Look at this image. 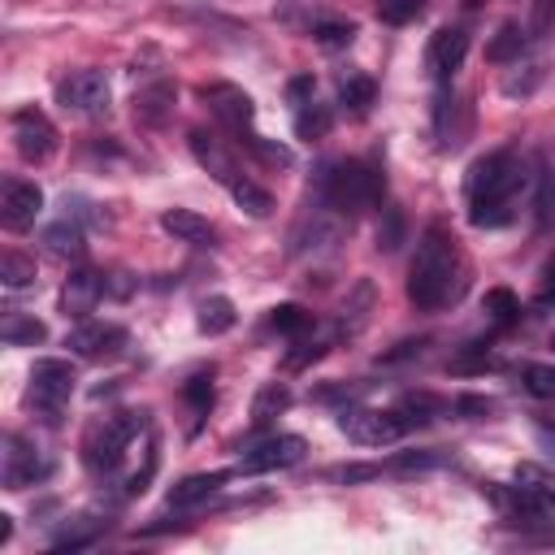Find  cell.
Returning a JSON list of instances; mask_svg holds the SVG:
<instances>
[{"label":"cell","mask_w":555,"mask_h":555,"mask_svg":"<svg viewBox=\"0 0 555 555\" xmlns=\"http://www.w3.org/2000/svg\"><path fill=\"white\" fill-rule=\"evenodd\" d=\"M225 481H230V473H191L178 486H169V507H195V503L212 499Z\"/></svg>","instance_id":"cell-18"},{"label":"cell","mask_w":555,"mask_h":555,"mask_svg":"<svg viewBox=\"0 0 555 555\" xmlns=\"http://www.w3.org/2000/svg\"><path fill=\"white\" fill-rule=\"evenodd\" d=\"M464 251L447 225H429L408 264V299L425 312H438L464 295Z\"/></svg>","instance_id":"cell-1"},{"label":"cell","mask_w":555,"mask_h":555,"mask_svg":"<svg viewBox=\"0 0 555 555\" xmlns=\"http://www.w3.org/2000/svg\"><path fill=\"white\" fill-rule=\"evenodd\" d=\"M234 321H238V312H234V299H225V295H208L204 304H199V317H195V325H199V334H225V330H234Z\"/></svg>","instance_id":"cell-25"},{"label":"cell","mask_w":555,"mask_h":555,"mask_svg":"<svg viewBox=\"0 0 555 555\" xmlns=\"http://www.w3.org/2000/svg\"><path fill=\"white\" fill-rule=\"evenodd\" d=\"M382 225H377V247L382 251H395L399 243H403V212L399 208H382Z\"/></svg>","instance_id":"cell-37"},{"label":"cell","mask_w":555,"mask_h":555,"mask_svg":"<svg viewBox=\"0 0 555 555\" xmlns=\"http://www.w3.org/2000/svg\"><path fill=\"white\" fill-rule=\"evenodd\" d=\"M538 13H542V26L555 22V0H538Z\"/></svg>","instance_id":"cell-46"},{"label":"cell","mask_w":555,"mask_h":555,"mask_svg":"<svg viewBox=\"0 0 555 555\" xmlns=\"http://www.w3.org/2000/svg\"><path fill=\"white\" fill-rule=\"evenodd\" d=\"M533 225L538 234L555 230V169L546 160L538 165V178H533Z\"/></svg>","instance_id":"cell-21"},{"label":"cell","mask_w":555,"mask_h":555,"mask_svg":"<svg viewBox=\"0 0 555 555\" xmlns=\"http://www.w3.org/2000/svg\"><path fill=\"white\" fill-rule=\"evenodd\" d=\"M442 408H447V403H442L438 395H429V390H408V395L395 403V416L403 421V429H416V425H429Z\"/></svg>","instance_id":"cell-20"},{"label":"cell","mask_w":555,"mask_h":555,"mask_svg":"<svg viewBox=\"0 0 555 555\" xmlns=\"http://www.w3.org/2000/svg\"><path fill=\"white\" fill-rule=\"evenodd\" d=\"M269 325H273L278 334H304V330H312V312L299 308V304H278V308L269 312Z\"/></svg>","instance_id":"cell-32"},{"label":"cell","mask_w":555,"mask_h":555,"mask_svg":"<svg viewBox=\"0 0 555 555\" xmlns=\"http://www.w3.org/2000/svg\"><path fill=\"white\" fill-rule=\"evenodd\" d=\"M525 186V169L516 160V152H490L481 156L468 178H464V195H468V221L481 225V230H494V225H507L512 221V195Z\"/></svg>","instance_id":"cell-2"},{"label":"cell","mask_w":555,"mask_h":555,"mask_svg":"<svg viewBox=\"0 0 555 555\" xmlns=\"http://www.w3.org/2000/svg\"><path fill=\"white\" fill-rule=\"evenodd\" d=\"M230 195H234V204H238L243 212H251V217H269V212H273V195H269L260 182H251V178L230 182Z\"/></svg>","instance_id":"cell-29"},{"label":"cell","mask_w":555,"mask_h":555,"mask_svg":"<svg viewBox=\"0 0 555 555\" xmlns=\"http://www.w3.org/2000/svg\"><path fill=\"white\" fill-rule=\"evenodd\" d=\"M182 395H186V403L204 416V412L212 408V373H195V377L182 386Z\"/></svg>","instance_id":"cell-38"},{"label":"cell","mask_w":555,"mask_h":555,"mask_svg":"<svg viewBox=\"0 0 555 555\" xmlns=\"http://www.w3.org/2000/svg\"><path fill=\"white\" fill-rule=\"evenodd\" d=\"M256 156H264L269 165H291V152L282 147V143H269V139H260V134H238Z\"/></svg>","instance_id":"cell-39"},{"label":"cell","mask_w":555,"mask_h":555,"mask_svg":"<svg viewBox=\"0 0 555 555\" xmlns=\"http://www.w3.org/2000/svg\"><path fill=\"white\" fill-rule=\"evenodd\" d=\"M425 13V0H377V17L390 26H408Z\"/></svg>","instance_id":"cell-35"},{"label":"cell","mask_w":555,"mask_h":555,"mask_svg":"<svg viewBox=\"0 0 555 555\" xmlns=\"http://www.w3.org/2000/svg\"><path fill=\"white\" fill-rule=\"evenodd\" d=\"M520 386L533 395V399H555V364H525L520 369Z\"/></svg>","instance_id":"cell-33"},{"label":"cell","mask_w":555,"mask_h":555,"mask_svg":"<svg viewBox=\"0 0 555 555\" xmlns=\"http://www.w3.org/2000/svg\"><path fill=\"white\" fill-rule=\"evenodd\" d=\"M0 282H4L9 291L30 286V282H35V260H30V256H17V251H4V256H0Z\"/></svg>","instance_id":"cell-30"},{"label":"cell","mask_w":555,"mask_h":555,"mask_svg":"<svg viewBox=\"0 0 555 555\" xmlns=\"http://www.w3.org/2000/svg\"><path fill=\"white\" fill-rule=\"evenodd\" d=\"M325 356V343H299V351H286V369H304Z\"/></svg>","instance_id":"cell-41"},{"label":"cell","mask_w":555,"mask_h":555,"mask_svg":"<svg viewBox=\"0 0 555 555\" xmlns=\"http://www.w3.org/2000/svg\"><path fill=\"white\" fill-rule=\"evenodd\" d=\"M464 4H481V0H464Z\"/></svg>","instance_id":"cell-48"},{"label":"cell","mask_w":555,"mask_h":555,"mask_svg":"<svg viewBox=\"0 0 555 555\" xmlns=\"http://www.w3.org/2000/svg\"><path fill=\"white\" fill-rule=\"evenodd\" d=\"M0 334H4V343H9V347H35V343H43V338H48L43 321L22 317V312H9V317H4V325H0Z\"/></svg>","instance_id":"cell-28"},{"label":"cell","mask_w":555,"mask_h":555,"mask_svg":"<svg viewBox=\"0 0 555 555\" xmlns=\"http://www.w3.org/2000/svg\"><path fill=\"white\" fill-rule=\"evenodd\" d=\"M4 447H9L4 451V473H0L4 477V490H26V486H35V481H43L52 473V460H43L35 442L9 434Z\"/></svg>","instance_id":"cell-11"},{"label":"cell","mask_w":555,"mask_h":555,"mask_svg":"<svg viewBox=\"0 0 555 555\" xmlns=\"http://www.w3.org/2000/svg\"><path fill=\"white\" fill-rule=\"evenodd\" d=\"M13 538V516H0V546Z\"/></svg>","instance_id":"cell-47"},{"label":"cell","mask_w":555,"mask_h":555,"mask_svg":"<svg viewBox=\"0 0 555 555\" xmlns=\"http://www.w3.org/2000/svg\"><path fill=\"white\" fill-rule=\"evenodd\" d=\"M160 230L173 234L178 243H191V247H212L217 243V225L191 208H165L160 212Z\"/></svg>","instance_id":"cell-16"},{"label":"cell","mask_w":555,"mask_h":555,"mask_svg":"<svg viewBox=\"0 0 555 555\" xmlns=\"http://www.w3.org/2000/svg\"><path fill=\"white\" fill-rule=\"evenodd\" d=\"M43 212V191L35 182H22V178H4L0 186V225L22 234L35 225V217Z\"/></svg>","instance_id":"cell-10"},{"label":"cell","mask_w":555,"mask_h":555,"mask_svg":"<svg viewBox=\"0 0 555 555\" xmlns=\"http://www.w3.org/2000/svg\"><path fill=\"white\" fill-rule=\"evenodd\" d=\"M173 113V87L169 82H152L134 95V117L147 126H165V117Z\"/></svg>","instance_id":"cell-19"},{"label":"cell","mask_w":555,"mask_h":555,"mask_svg":"<svg viewBox=\"0 0 555 555\" xmlns=\"http://www.w3.org/2000/svg\"><path fill=\"white\" fill-rule=\"evenodd\" d=\"M191 152H195V160L230 191V182H238L243 173H238V165L230 160V152L217 143V134H208V130H191Z\"/></svg>","instance_id":"cell-17"},{"label":"cell","mask_w":555,"mask_h":555,"mask_svg":"<svg viewBox=\"0 0 555 555\" xmlns=\"http://www.w3.org/2000/svg\"><path fill=\"white\" fill-rule=\"evenodd\" d=\"M291 100H295V104H304V100H312V78H308V74H299V78H291Z\"/></svg>","instance_id":"cell-44"},{"label":"cell","mask_w":555,"mask_h":555,"mask_svg":"<svg viewBox=\"0 0 555 555\" xmlns=\"http://www.w3.org/2000/svg\"><path fill=\"white\" fill-rule=\"evenodd\" d=\"M551 347H555V338H551Z\"/></svg>","instance_id":"cell-49"},{"label":"cell","mask_w":555,"mask_h":555,"mask_svg":"<svg viewBox=\"0 0 555 555\" xmlns=\"http://www.w3.org/2000/svg\"><path fill=\"white\" fill-rule=\"evenodd\" d=\"M43 247H48V256H56V260H82V251H87L82 230H78L69 217L43 230Z\"/></svg>","instance_id":"cell-22"},{"label":"cell","mask_w":555,"mask_h":555,"mask_svg":"<svg viewBox=\"0 0 555 555\" xmlns=\"http://www.w3.org/2000/svg\"><path fill=\"white\" fill-rule=\"evenodd\" d=\"M56 104L78 117H95L108 108V74L104 69H74L56 82Z\"/></svg>","instance_id":"cell-7"},{"label":"cell","mask_w":555,"mask_h":555,"mask_svg":"<svg viewBox=\"0 0 555 555\" xmlns=\"http://www.w3.org/2000/svg\"><path fill=\"white\" fill-rule=\"evenodd\" d=\"M416 351H421V343H412V338H408V343H399L395 351H386L382 360H403V356H416Z\"/></svg>","instance_id":"cell-45"},{"label":"cell","mask_w":555,"mask_h":555,"mask_svg":"<svg viewBox=\"0 0 555 555\" xmlns=\"http://www.w3.org/2000/svg\"><path fill=\"white\" fill-rule=\"evenodd\" d=\"M533 304H538V308H551V304H555V260H546V269H542V282H538V295H533Z\"/></svg>","instance_id":"cell-43"},{"label":"cell","mask_w":555,"mask_h":555,"mask_svg":"<svg viewBox=\"0 0 555 555\" xmlns=\"http://www.w3.org/2000/svg\"><path fill=\"white\" fill-rule=\"evenodd\" d=\"M516 486L555 503V468H546V464H516Z\"/></svg>","instance_id":"cell-31"},{"label":"cell","mask_w":555,"mask_h":555,"mask_svg":"<svg viewBox=\"0 0 555 555\" xmlns=\"http://www.w3.org/2000/svg\"><path fill=\"white\" fill-rule=\"evenodd\" d=\"M304 451H308V442H304L299 434H273V438H264V442L247 447V455H243V473H273V468H291V464H299V460H304Z\"/></svg>","instance_id":"cell-14"},{"label":"cell","mask_w":555,"mask_h":555,"mask_svg":"<svg viewBox=\"0 0 555 555\" xmlns=\"http://www.w3.org/2000/svg\"><path fill=\"white\" fill-rule=\"evenodd\" d=\"M291 408V386L286 382H264L251 399V425H269L273 416H282Z\"/></svg>","instance_id":"cell-26"},{"label":"cell","mask_w":555,"mask_h":555,"mask_svg":"<svg viewBox=\"0 0 555 555\" xmlns=\"http://www.w3.org/2000/svg\"><path fill=\"white\" fill-rule=\"evenodd\" d=\"M486 312H490L499 325H512V321L520 317V299H516L507 286H494V291H486Z\"/></svg>","instance_id":"cell-34"},{"label":"cell","mask_w":555,"mask_h":555,"mask_svg":"<svg viewBox=\"0 0 555 555\" xmlns=\"http://www.w3.org/2000/svg\"><path fill=\"white\" fill-rule=\"evenodd\" d=\"M100 295H104V273H95V269H74V273L65 278V291H61L65 317L87 321V312H95Z\"/></svg>","instance_id":"cell-15"},{"label":"cell","mask_w":555,"mask_h":555,"mask_svg":"<svg viewBox=\"0 0 555 555\" xmlns=\"http://www.w3.org/2000/svg\"><path fill=\"white\" fill-rule=\"evenodd\" d=\"M199 95H204V104L212 108V117H217L225 130H234V134H243V130L251 126V117H256L251 95H247L243 87H234V82H208V87H199Z\"/></svg>","instance_id":"cell-13"},{"label":"cell","mask_w":555,"mask_h":555,"mask_svg":"<svg viewBox=\"0 0 555 555\" xmlns=\"http://www.w3.org/2000/svg\"><path fill=\"white\" fill-rule=\"evenodd\" d=\"M321 204L338 217H356L386 195V173L377 160H325L317 173Z\"/></svg>","instance_id":"cell-3"},{"label":"cell","mask_w":555,"mask_h":555,"mask_svg":"<svg viewBox=\"0 0 555 555\" xmlns=\"http://www.w3.org/2000/svg\"><path fill=\"white\" fill-rule=\"evenodd\" d=\"M330 126H334V113H330L325 104H317V100L295 104V134H299V139H325Z\"/></svg>","instance_id":"cell-27"},{"label":"cell","mask_w":555,"mask_h":555,"mask_svg":"<svg viewBox=\"0 0 555 555\" xmlns=\"http://www.w3.org/2000/svg\"><path fill=\"white\" fill-rule=\"evenodd\" d=\"M455 412H468L473 421H481V416H490V412H494V403H490V399H481V395H460V399H455Z\"/></svg>","instance_id":"cell-42"},{"label":"cell","mask_w":555,"mask_h":555,"mask_svg":"<svg viewBox=\"0 0 555 555\" xmlns=\"http://www.w3.org/2000/svg\"><path fill=\"white\" fill-rule=\"evenodd\" d=\"M373 100H377V82H373L369 74H360V69H347V74H338V104H343V108H351V113H364Z\"/></svg>","instance_id":"cell-23"},{"label":"cell","mask_w":555,"mask_h":555,"mask_svg":"<svg viewBox=\"0 0 555 555\" xmlns=\"http://www.w3.org/2000/svg\"><path fill=\"white\" fill-rule=\"evenodd\" d=\"M525 26L520 22H503L499 30H494V39L486 43V61H494V65H507V61H520V52H525Z\"/></svg>","instance_id":"cell-24"},{"label":"cell","mask_w":555,"mask_h":555,"mask_svg":"<svg viewBox=\"0 0 555 555\" xmlns=\"http://www.w3.org/2000/svg\"><path fill=\"white\" fill-rule=\"evenodd\" d=\"M13 147L26 165H43L56 152V126L39 108H17L13 113Z\"/></svg>","instance_id":"cell-9"},{"label":"cell","mask_w":555,"mask_h":555,"mask_svg":"<svg viewBox=\"0 0 555 555\" xmlns=\"http://www.w3.org/2000/svg\"><path fill=\"white\" fill-rule=\"evenodd\" d=\"M147 429V412H113L87 425L82 434V460L91 473H113L126 455V447Z\"/></svg>","instance_id":"cell-4"},{"label":"cell","mask_w":555,"mask_h":555,"mask_svg":"<svg viewBox=\"0 0 555 555\" xmlns=\"http://www.w3.org/2000/svg\"><path fill=\"white\" fill-rule=\"evenodd\" d=\"M126 343H130V334H126V325H117V321H78L69 334H65V347H69V356H78V360H113V356H121L126 351Z\"/></svg>","instance_id":"cell-6"},{"label":"cell","mask_w":555,"mask_h":555,"mask_svg":"<svg viewBox=\"0 0 555 555\" xmlns=\"http://www.w3.org/2000/svg\"><path fill=\"white\" fill-rule=\"evenodd\" d=\"M464 56H468V30L464 26H438L425 43V69L438 82H451L455 69L464 65Z\"/></svg>","instance_id":"cell-12"},{"label":"cell","mask_w":555,"mask_h":555,"mask_svg":"<svg viewBox=\"0 0 555 555\" xmlns=\"http://www.w3.org/2000/svg\"><path fill=\"white\" fill-rule=\"evenodd\" d=\"M74 386H78V373H74L69 360H35L26 399H30V408H39L48 421H56V416L65 412Z\"/></svg>","instance_id":"cell-5"},{"label":"cell","mask_w":555,"mask_h":555,"mask_svg":"<svg viewBox=\"0 0 555 555\" xmlns=\"http://www.w3.org/2000/svg\"><path fill=\"white\" fill-rule=\"evenodd\" d=\"M312 39H317L321 48H347V43L356 39V26H351V22H334V17H325V22L312 26Z\"/></svg>","instance_id":"cell-36"},{"label":"cell","mask_w":555,"mask_h":555,"mask_svg":"<svg viewBox=\"0 0 555 555\" xmlns=\"http://www.w3.org/2000/svg\"><path fill=\"white\" fill-rule=\"evenodd\" d=\"M486 364H490L486 343H468V351H464L460 360H451V369H455V373H477V369H486Z\"/></svg>","instance_id":"cell-40"},{"label":"cell","mask_w":555,"mask_h":555,"mask_svg":"<svg viewBox=\"0 0 555 555\" xmlns=\"http://www.w3.org/2000/svg\"><path fill=\"white\" fill-rule=\"evenodd\" d=\"M338 429L356 447H390L403 434V421L395 416V408H347L338 416Z\"/></svg>","instance_id":"cell-8"}]
</instances>
